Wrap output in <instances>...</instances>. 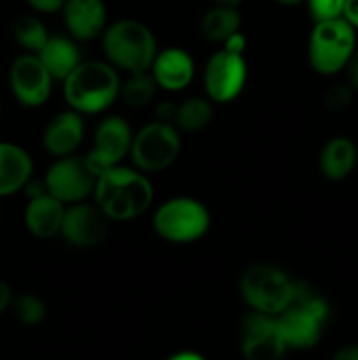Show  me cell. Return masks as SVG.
Masks as SVG:
<instances>
[{
  "label": "cell",
  "mask_w": 358,
  "mask_h": 360,
  "mask_svg": "<svg viewBox=\"0 0 358 360\" xmlns=\"http://www.w3.org/2000/svg\"><path fill=\"white\" fill-rule=\"evenodd\" d=\"M154 190L146 172L116 165L97 176L93 197L111 221H128L146 213L153 204Z\"/></svg>",
  "instance_id": "1"
},
{
  "label": "cell",
  "mask_w": 358,
  "mask_h": 360,
  "mask_svg": "<svg viewBox=\"0 0 358 360\" xmlns=\"http://www.w3.org/2000/svg\"><path fill=\"white\" fill-rule=\"evenodd\" d=\"M63 98L79 115H100L119 98L121 77L105 60H83L63 81Z\"/></svg>",
  "instance_id": "2"
},
{
  "label": "cell",
  "mask_w": 358,
  "mask_h": 360,
  "mask_svg": "<svg viewBox=\"0 0 358 360\" xmlns=\"http://www.w3.org/2000/svg\"><path fill=\"white\" fill-rule=\"evenodd\" d=\"M102 51L105 62L119 72H146L158 53L157 37L146 23L133 18L112 21L105 27Z\"/></svg>",
  "instance_id": "3"
},
{
  "label": "cell",
  "mask_w": 358,
  "mask_h": 360,
  "mask_svg": "<svg viewBox=\"0 0 358 360\" xmlns=\"http://www.w3.org/2000/svg\"><path fill=\"white\" fill-rule=\"evenodd\" d=\"M329 316L326 299L309 283L295 281L293 297L288 308L277 315V326L288 348L307 350L319 343Z\"/></svg>",
  "instance_id": "4"
},
{
  "label": "cell",
  "mask_w": 358,
  "mask_h": 360,
  "mask_svg": "<svg viewBox=\"0 0 358 360\" xmlns=\"http://www.w3.org/2000/svg\"><path fill=\"white\" fill-rule=\"evenodd\" d=\"M357 48V30L344 18L314 21L307 41L309 65L321 76H336L344 72Z\"/></svg>",
  "instance_id": "5"
},
{
  "label": "cell",
  "mask_w": 358,
  "mask_h": 360,
  "mask_svg": "<svg viewBox=\"0 0 358 360\" xmlns=\"http://www.w3.org/2000/svg\"><path fill=\"white\" fill-rule=\"evenodd\" d=\"M211 213L204 202L193 197H172L157 207L153 229L161 239L174 245H190L209 232Z\"/></svg>",
  "instance_id": "6"
},
{
  "label": "cell",
  "mask_w": 358,
  "mask_h": 360,
  "mask_svg": "<svg viewBox=\"0 0 358 360\" xmlns=\"http://www.w3.org/2000/svg\"><path fill=\"white\" fill-rule=\"evenodd\" d=\"M239 288L251 311L277 316L291 302L295 281L281 267L272 264H255L244 271Z\"/></svg>",
  "instance_id": "7"
},
{
  "label": "cell",
  "mask_w": 358,
  "mask_h": 360,
  "mask_svg": "<svg viewBox=\"0 0 358 360\" xmlns=\"http://www.w3.org/2000/svg\"><path fill=\"white\" fill-rule=\"evenodd\" d=\"M181 136L174 123L154 122L133 132L130 160L133 167L146 172H161L171 167L181 153Z\"/></svg>",
  "instance_id": "8"
},
{
  "label": "cell",
  "mask_w": 358,
  "mask_h": 360,
  "mask_svg": "<svg viewBox=\"0 0 358 360\" xmlns=\"http://www.w3.org/2000/svg\"><path fill=\"white\" fill-rule=\"evenodd\" d=\"M42 179L48 193L65 206H70L88 200V197L93 195L97 174L90 167L86 157L76 153L56 158Z\"/></svg>",
  "instance_id": "9"
},
{
  "label": "cell",
  "mask_w": 358,
  "mask_h": 360,
  "mask_svg": "<svg viewBox=\"0 0 358 360\" xmlns=\"http://www.w3.org/2000/svg\"><path fill=\"white\" fill-rule=\"evenodd\" d=\"M248 83V62L244 55L221 48L204 67V90L207 98L218 104L234 102Z\"/></svg>",
  "instance_id": "10"
},
{
  "label": "cell",
  "mask_w": 358,
  "mask_h": 360,
  "mask_svg": "<svg viewBox=\"0 0 358 360\" xmlns=\"http://www.w3.org/2000/svg\"><path fill=\"white\" fill-rule=\"evenodd\" d=\"M132 139L133 130L123 116L111 115L100 120L93 134V146L84 155L95 174L121 165L130 155Z\"/></svg>",
  "instance_id": "11"
},
{
  "label": "cell",
  "mask_w": 358,
  "mask_h": 360,
  "mask_svg": "<svg viewBox=\"0 0 358 360\" xmlns=\"http://www.w3.org/2000/svg\"><path fill=\"white\" fill-rule=\"evenodd\" d=\"M53 77L35 53H23L9 67V88L23 108H41L49 101Z\"/></svg>",
  "instance_id": "12"
},
{
  "label": "cell",
  "mask_w": 358,
  "mask_h": 360,
  "mask_svg": "<svg viewBox=\"0 0 358 360\" xmlns=\"http://www.w3.org/2000/svg\"><path fill=\"white\" fill-rule=\"evenodd\" d=\"M109 225L111 220L95 200H83L65 207L60 236L74 248H95L107 239Z\"/></svg>",
  "instance_id": "13"
},
{
  "label": "cell",
  "mask_w": 358,
  "mask_h": 360,
  "mask_svg": "<svg viewBox=\"0 0 358 360\" xmlns=\"http://www.w3.org/2000/svg\"><path fill=\"white\" fill-rule=\"evenodd\" d=\"M241 348L246 360H277L286 350L277 316L251 311L241 327Z\"/></svg>",
  "instance_id": "14"
},
{
  "label": "cell",
  "mask_w": 358,
  "mask_h": 360,
  "mask_svg": "<svg viewBox=\"0 0 358 360\" xmlns=\"http://www.w3.org/2000/svg\"><path fill=\"white\" fill-rule=\"evenodd\" d=\"M62 16L67 34L77 42H90L100 37L107 27L104 0H65Z\"/></svg>",
  "instance_id": "15"
},
{
  "label": "cell",
  "mask_w": 358,
  "mask_h": 360,
  "mask_svg": "<svg viewBox=\"0 0 358 360\" xmlns=\"http://www.w3.org/2000/svg\"><path fill=\"white\" fill-rule=\"evenodd\" d=\"M158 88L167 91H181L192 84L195 77V60L186 49L171 46L158 49L150 69Z\"/></svg>",
  "instance_id": "16"
},
{
  "label": "cell",
  "mask_w": 358,
  "mask_h": 360,
  "mask_svg": "<svg viewBox=\"0 0 358 360\" xmlns=\"http://www.w3.org/2000/svg\"><path fill=\"white\" fill-rule=\"evenodd\" d=\"M84 139V120L74 109L53 116L42 132V146L55 158L76 155Z\"/></svg>",
  "instance_id": "17"
},
{
  "label": "cell",
  "mask_w": 358,
  "mask_h": 360,
  "mask_svg": "<svg viewBox=\"0 0 358 360\" xmlns=\"http://www.w3.org/2000/svg\"><path fill=\"white\" fill-rule=\"evenodd\" d=\"M34 176V160L23 146L0 141V199L21 192Z\"/></svg>",
  "instance_id": "18"
},
{
  "label": "cell",
  "mask_w": 358,
  "mask_h": 360,
  "mask_svg": "<svg viewBox=\"0 0 358 360\" xmlns=\"http://www.w3.org/2000/svg\"><path fill=\"white\" fill-rule=\"evenodd\" d=\"M65 207V204L60 202L58 199H55L48 192L32 197V199H28L23 213L25 227L37 239L55 238V236L60 234V229H62Z\"/></svg>",
  "instance_id": "19"
},
{
  "label": "cell",
  "mask_w": 358,
  "mask_h": 360,
  "mask_svg": "<svg viewBox=\"0 0 358 360\" xmlns=\"http://www.w3.org/2000/svg\"><path fill=\"white\" fill-rule=\"evenodd\" d=\"M358 164V148L347 136H333L319 151V172L329 181H344Z\"/></svg>",
  "instance_id": "20"
},
{
  "label": "cell",
  "mask_w": 358,
  "mask_h": 360,
  "mask_svg": "<svg viewBox=\"0 0 358 360\" xmlns=\"http://www.w3.org/2000/svg\"><path fill=\"white\" fill-rule=\"evenodd\" d=\"M35 55L41 58L53 79L58 83H63L83 62L79 42L70 35H51L44 48Z\"/></svg>",
  "instance_id": "21"
},
{
  "label": "cell",
  "mask_w": 358,
  "mask_h": 360,
  "mask_svg": "<svg viewBox=\"0 0 358 360\" xmlns=\"http://www.w3.org/2000/svg\"><path fill=\"white\" fill-rule=\"evenodd\" d=\"M242 18L237 7L214 4L200 20V32L204 37L216 44H223L230 35L241 30Z\"/></svg>",
  "instance_id": "22"
},
{
  "label": "cell",
  "mask_w": 358,
  "mask_h": 360,
  "mask_svg": "<svg viewBox=\"0 0 358 360\" xmlns=\"http://www.w3.org/2000/svg\"><path fill=\"white\" fill-rule=\"evenodd\" d=\"M213 105L209 98L190 97L175 104L174 125L183 132H199L213 122Z\"/></svg>",
  "instance_id": "23"
},
{
  "label": "cell",
  "mask_w": 358,
  "mask_h": 360,
  "mask_svg": "<svg viewBox=\"0 0 358 360\" xmlns=\"http://www.w3.org/2000/svg\"><path fill=\"white\" fill-rule=\"evenodd\" d=\"M157 90L158 86L150 70H146V72H133L128 74L125 81H121L119 98H121L126 108L142 109L153 101Z\"/></svg>",
  "instance_id": "24"
},
{
  "label": "cell",
  "mask_w": 358,
  "mask_h": 360,
  "mask_svg": "<svg viewBox=\"0 0 358 360\" xmlns=\"http://www.w3.org/2000/svg\"><path fill=\"white\" fill-rule=\"evenodd\" d=\"M13 37L27 53H39L51 37L41 18L23 14L13 23Z\"/></svg>",
  "instance_id": "25"
},
{
  "label": "cell",
  "mask_w": 358,
  "mask_h": 360,
  "mask_svg": "<svg viewBox=\"0 0 358 360\" xmlns=\"http://www.w3.org/2000/svg\"><path fill=\"white\" fill-rule=\"evenodd\" d=\"M13 309L18 322L28 327L39 326V323L46 319V313H48L46 302L35 294L20 295V297L13 302Z\"/></svg>",
  "instance_id": "26"
},
{
  "label": "cell",
  "mask_w": 358,
  "mask_h": 360,
  "mask_svg": "<svg viewBox=\"0 0 358 360\" xmlns=\"http://www.w3.org/2000/svg\"><path fill=\"white\" fill-rule=\"evenodd\" d=\"M357 91L350 86V83H333L323 95V104L330 112H343L353 102Z\"/></svg>",
  "instance_id": "27"
},
{
  "label": "cell",
  "mask_w": 358,
  "mask_h": 360,
  "mask_svg": "<svg viewBox=\"0 0 358 360\" xmlns=\"http://www.w3.org/2000/svg\"><path fill=\"white\" fill-rule=\"evenodd\" d=\"M312 21L343 18L346 0H305Z\"/></svg>",
  "instance_id": "28"
},
{
  "label": "cell",
  "mask_w": 358,
  "mask_h": 360,
  "mask_svg": "<svg viewBox=\"0 0 358 360\" xmlns=\"http://www.w3.org/2000/svg\"><path fill=\"white\" fill-rule=\"evenodd\" d=\"M27 4L39 14H55L62 13L65 0H27Z\"/></svg>",
  "instance_id": "29"
},
{
  "label": "cell",
  "mask_w": 358,
  "mask_h": 360,
  "mask_svg": "<svg viewBox=\"0 0 358 360\" xmlns=\"http://www.w3.org/2000/svg\"><path fill=\"white\" fill-rule=\"evenodd\" d=\"M221 48L227 49V51L230 53H237V55H244L246 48H248V42H246V37L244 34H242L241 30L235 32L234 35H230V37L227 39V41L221 44Z\"/></svg>",
  "instance_id": "30"
},
{
  "label": "cell",
  "mask_w": 358,
  "mask_h": 360,
  "mask_svg": "<svg viewBox=\"0 0 358 360\" xmlns=\"http://www.w3.org/2000/svg\"><path fill=\"white\" fill-rule=\"evenodd\" d=\"M344 72H346V81L350 83V86L358 94V48L354 49L353 56H351V60L347 62Z\"/></svg>",
  "instance_id": "31"
},
{
  "label": "cell",
  "mask_w": 358,
  "mask_h": 360,
  "mask_svg": "<svg viewBox=\"0 0 358 360\" xmlns=\"http://www.w3.org/2000/svg\"><path fill=\"white\" fill-rule=\"evenodd\" d=\"M343 18L358 32V0H346Z\"/></svg>",
  "instance_id": "32"
},
{
  "label": "cell",
  "mask_w": 358,
  "mask_h": 360,
  "mask_svg": "<svg viewBox=\"0 0 358 360\" xmlns=\"http://www.w3.org/2000/svg\"><path fill=\"white\" fill-rule=\"evenodd\" d=\"M174 116H175V104H172L171 101H165V102H160V104H158L157 120H160V122L172 123L174 122Z\"/></svg>",
  "instance_id": "33"
},
{
  "label": "cell",
  "mask_w": 358,
  "mask_h": 360,
  "mask_svg": "<svg viewBox=\"0 0 358 360\" xmlns=\"http://www.w3.org/2000/svg\"><path fill=\"white\" fill-rule=\"evenodd\" d=\"M11 304H13V290H11L9 283L0 278V315H2Z\"/></svg>",
  "instance_id": "34"
},
{
  "label": "cell",
  "mask_w": 358,
  "mask_h": 360,
  "mask_svg": "<svg viewBox=\"0 0 358 360\" xmlns=\"http://www.w3.org/2000/svg\"><path fill=\"white\" fill-rule=\"evenodd\" d=\"M332 360H358V345H347L337 350Z\"/></svg>",
  "instance_id": "35"
},
{
  "label": "cell",
  "mask_w": 358,
  "mask_h": 360,
  "mask_svg": "<svg viewBox=\"0 0 358 360\" xmlns=\"http://www.w3.org/2000/svg\"><path fill=\"white\" fill-rule=\"evenodd\" d=\"M168 360H206L202 355L195 354V352H179V354L172 355Z\"/></svg>",
  "instance_id": "36"
},
{
  "label": "cell",
  "mask_w": 358,
  "mask_h": 360,
  "mask_svg": "<svg viewBox=\"0 0 358 360\" xmlns=\"http://www.w3.org/2000/svg\"><path fill=\"white\" fill-rule=\"evenodd\" d=\"M276 4H279V6H286V7H293V6H298V4L305 2V0H274Z\"/></svg>",
  "instance_id": "37"
},
{
  "label": "cell",
  "mask_w": 358,
  "mask_h": 360,
  "mask_svg": "<svg viewBox=\"0 0 358 360\" xmlns=\"http://www.w3.org/2000/svg\"><path fill=\"white\" fill-rule=\"evenodd\" d=\"M213 4H220V6H234V7H239V4L242 2V0H211Z\"/></svg>",
  "instance_id": "38"
},
{
  "label": "cell",
  "mask_w": 358,
  "mask_h": 360,
  "mask_svg": "<svg viewBox=\"0 0 358 360\" xmlns=\"http://www.w3.org/2000/svg\"><path fill=\"white\" fill-rule=\"evenodd\" d=\"M0 221H2V217H0Z\"/></svg>",
  "instance_id": "39"
}]
</instances>
